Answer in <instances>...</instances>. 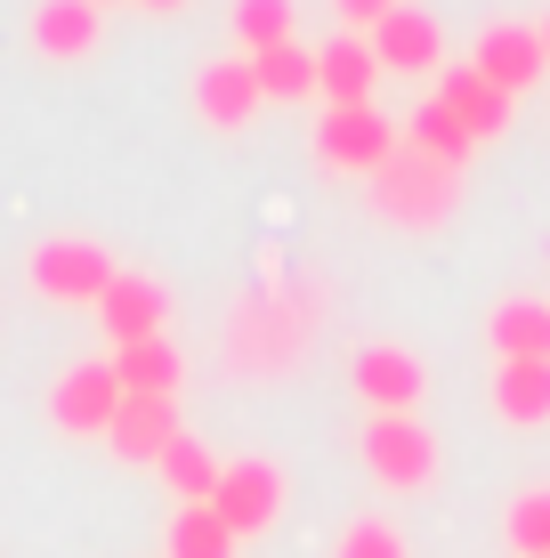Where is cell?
I'll use <instances>...</instances> for the list:
<instances>
[{
	"instance_id": "1",
	"label": "cell",
	"mask_w": 550,
	"mask_h": 558,
	"mask_svg": "<svg viewBox=\"0 0 550 558\" xmlns=\"http://www.w3.org/2000/svg\"><path fill=\"white\" fill-rule=\"evenodd\" d=\"M365 186H372V210H381L389 227H445L453 210H462V170L429 162V154H413V146H396V162Z\"/></svg>"
},
{
	"instance_id": "2",
	"label": "cell",
	"mask_w": 550,
	"mask_h": 558,
	"mask_svg": "<svg viewBox=\"0 0 550 558\" xmlns=\"http://www.w3.org/2000/svg\"><path fill=\"white\" fill-rule=\"evenodd\" d=\"M113 276H122L113 252H106V243H89V235H49V243H33V259H25V283L49 307H98Z\"/></svg>"
},
{
	"instance_id": "3",
	"label": "cell",
	"mask_w": 550,
	"mask_h": 558,
	"mask_svg": "<svg viewBox=\"0 0 550 558\" xmlns=\"http://www.w3.org/2000/svg\"><path fill=\"white\" fill-rule=\"evenodd\" d=\"M396 122L381 106H325V122H316V162L332 170V179H381L396 162Z\"/></svg>"
},
{
	"instance_id": "4",
	"label": "cell",
	"mask_w": 550,
	"mask_h": 558,
	"mask_svg": "<svg viewBox=\"0 0 550 558\" xmlns=\"http://www.w3.org/2000/svg\"><path fill=\"white\" fill-rule=\"evenodd\" d=\"M356 453H365V470L381 477L389 494H421L429 477H438V429H429L421 413H372L365 437H356Z\"/></svg>"
},
{
	"instance_id": "5",
	"label": "cell",
	"mask_w": 550,
	"mask_h": 558,
	"mask_svg": "<svg viewBox=\"0 0 550 558\" xmlns=\"http://www.w3.org/2000/svg\"><path fill=\"white\" fill-rule=\"evenodd\" d=\"M211 510H219V526L235 534V543H259V534L283 518V470L268 453H243V461H227L219 470V494H211Z\"/></svg>"
},
{
	"instance_id": "6",
	"label": "cell",
	"mask_w": 550,
	"mask_h": 558,
	"mask_svg": "<svg viewBox=\"0 0 550 558\" xmlns=\"http://www.w3.org/2000/svg\"><path fill=\"white\" fill-rule=\"evenodd\" d=\"M469 73L478 82H494L502 98H526V89L550 73V57H542V33L535 25H518V16H494V25L478 33V49H469Z\"/></svg>"
},
{
	"instance_id": "7",
	"label": "cell",
	"mask_w": 550,
	"mask_h": 558,
	"mask_svg": "<svg viewBox=\"0 0 550 558\" xmlns=\"http://www.w3.org/2000/svg\"><path fill=\"white\" fill-rule=\"evenodd\" d=\"M113 413H122V380H113V356L73 364V373L49 389V421H57L65 437H106V429H113Z\"/></svg>"
},
{
	"instance_id": "8",
	"label": "cell",
	"mask_w": 550,
	"mask_h": 558,
	"mask_svg": "<svg viewBox=\"0 0 550 558\" xmlns=\"http://www.w3.org/2000/svg\"><path fill=\"white\" fill-rule=\"evenodd\" d=\"M429 389V364L413 349H396V340H372V349H356V397H365L372 413H413Z\"/></svg>"
},
{
	"instance_id": "9",
	"label": "cell",
	"mask_w": 550,
	"mask_h": 558,
	"mask_svg": "<svg viewBox=\"0 0 550 558\" xmlns=\"http://www.w3.org/2000/svg\"><path fill=\"white\" fill-rule=\"evenodd\" d=\"M259 106H268V98H259V73H252V57H211V65H203L195 73V113H203V122H211V130H243V122H259Z\"/></svg>"
},
{
	"instance_id": "10",
	"label": "cell",
	"mask_w": 550,
	"mask_h": 558,
	"mask_svg": "<svg viewBox=\"0 0 550 558\" xmlns=\"http://www.w3.org/2000/svg\"><path fill=\"white\" fill-rule=\"evenodd\" d=\"M98 324H106V340L113 349H130V340H162V324H170V292L155 276H113L106 283V300H98Z\"/></svg>"
},
{
	"instance_id": "11",
	"label": "cell",
	"mask_w": 550,
	"mask_h": 558,
	"mask_svg": "<svg viewBox=\"0 0 550 558\" xmlns=\"http://www.w3.org/2000/svg\"><path fill=\"white\" fill-rule=\"evenodd\" d=\"M179 397H122V413H113V429H106V446L122 453V461H138V470H155V461L179 446Z\"/></svg>"
},
{
	"instance_id": "12",
	"label": "cell",
	"mask_w": 550,
	"mask_h": 558,
	"mask_svg": "<svg viewBox=\"0 0 550 558\" xmlns=\"http://www.w3.org/2000/svg\"><path fill=\"white\" fill-rule=\"evenodd\" d=\"M372 57H381V73H445V33L429 9H396L372 25Z\"/></svg>"
},
{
	"instance_id": "13",
	"label": "cell",
	"mask_w": 550,
	"mask_h": 558,
	"mask_svg": "<svg viewBox=\"0 0 550 558\" xmlns=\"http://www.w3.org/2000/svg\"><path fill=\"white\" fill-rule=\"evenodd\" d=\"M372 82H381V57L365 33H340L316 49V98L325 106H372Z\"/></svg>"
},
{
	"instance_id": "14",
	"label": "cell",
	"mask_w": 550,
	"mask_h": 558,
	"mask_svg": "<svg viewBox=\"0 0 550 558\" xmlns=\"http://www.w3.org/2000/svg\"><path fill=\"white\" fill-rule=\"evenodd\" d=\"M486 349L494 364H550V300H494L486 316Z\"/></svg>"
},
{
	"instance_id": "15",
	"label": "cell",
	"mask_w": 550,
	"mask_h": 558,
	"mask_svg": "<svg viewBox=\"0 0 550 558\" xmlns=\"http://www.w3.org/2000/svg\"><path fill=\"white\" fill-rule=\"evenodd\" d=\"M106 41V16H98V0H41L33 9V49L57 57V65H73V57H89Z\"/></svg>"
},
{
	"instance_id": "16",
	"label": "cell",
	"mask_w": 550,
	"mask_h": 558,
	"mask_svg": "<svg viewBox=\"0 0 550 558\" xmlns=\"http://www.w3.org/2000/svg\"><path fill=\"white\" fill-rule=\"evenodd\" d=\"M438 106L469 130V138H502V130H510V113H518V98H502V89H494V82H478L469 65L438 73Z\"/></svg>"
},
{
	"instance_id": "17",
	"label": "cell",
	"mask_w": 550,
	"mask_h": 558,
	"mask_svg": "<svg viewBox=\"0 0 550 558\" xmlns=\"http://www.w3.org/2000/svg\"><path fill=\"white\" fill-rule=\"evenodd\" d=\"M113 380H122V397H179L186 389V356L179 340H130V349H113Z\"/></svg>"
},
{
	"instance_id": "18",
	"label": "cell",
	"mask_w": 550,
	"mask_h": 558,
	"mask_svg": "<svg viewBox=\"0 0 550 558\" xmlns=\"http://www.w3.org/2000/svg\"><path fill=\"white\" fill-rule=\"evenodd\" d=\"M486 405H494L510 429H542L550 421V364H494Z\"/></svg>"
},
{
	"instance_id": "19",
	"label": "cell",
	"mask_w": 550,
	"mask_h": 558,
	"mask_svg": "<svg viewBox=\"0 0 550 558\" xmlns=\"http://www.w3.org/2000/svg\"><path fill=\"white\" fill-rule=\"evenodd\" d=\"M252 73H259V98L268 106H308L316 98V49L308 41H283L268 57H252Z\"/></svg>"
},
{
	"instance_id": "20",
	"label": "cell",
	"mask_w": 550,
	"mask_h": 558,
	"mask_svg": "<svg viewBox=\"0 0 550 558\" xmlns=\"http://www.w3.org/2000/svg\"><path fill=\"white\" fill-rule=\"evenodd\" d=\"M405 146H413V154H429V162H445V170H462L469 154H478V138H469V130L453 122V113H445L438 98H421V106H413V122H405Z\"/></svg>"
},
{
	"instance_id": "21",
	"label": "cell",
	"mask_w": 550,
	"mask_h": 558,
	"mask_svg": "<svg viewBox=\"0 0 550 558\" xmlns=\"http://www.w3.org/2000/svg\"><path fill=\"white\" fill-rule=\"evenodd\" d=\"M227 25H235L243 57H268V49H283V41H300V9H292V0H235V9H227Z\"/></svg>"
},
{
	"instance_id": "22",
	"label": "cell",
	"mask_w": 550,
	"mask_h": 558,
	"mask_svg": "<svg viewBox=\"0 0 550 558\" xmlns=\"http://www.w3.org/2000/svg\"><path fill=\"white\" fill-rule=\"evenodd\" d=\"M155 470H162V486L179 494V502H211V494H219V470H227V461H219L211 446H203V437H179V446H170V453L155 461Z\"/></svg>"
},
{
	"instance_id": "23",
	"label": "cell",
	"mask_w": 550,
	"mask_h": 558,
	"mask_svg": "<svg viewBox=\"0 0 550 558\" xmlns=\"http://www.w3.org/2000/svg\"><path fill=\"white\" fill-rule=\"evenodd\" d=\"M170 558H235V534L219 526V510L211 502H179L170 510Z\"/></svg>"
},
{
	"instance_id": "24",
	"label": "cell",
	"mask_w": 550,
	"mask_h": 558,
	"mask_svg": "<svg viewBox=\"0 0 550 558\" xmlns=\"http://www.w3.org/2000/svg\"><path fill=\"white\" fill-rule=\"evenodd\" d=\"M502 534H510V550H518V558H550V486H526L518 502H510Z\"/></svg>"
},
{
	"instance_id": "25",
	"label": "cell",
	"mask_w": 550,
	"mask_h": 558,
	"mask_svg": "<svg viewBox=\"0 0 550 558\" xmlns=\"http://www.w3.org/2000/svg\"><path fill=\"white\" fill-rule=\"evenodd\" d=\"M340 558H405V534H396L389 518H356V526L340 534Z\"/></svg>"
},
{
	"instance_id": "26",
	"label": "cell",
	"mask_w": 550,
	"mask_h": 558,
	"mask_svg": "<svg viewBox=\"0 0 550 558\" xmlns=\"http://www.w3.org/2000/svg\"><path fill=\"white\" fill-rule=\"evenodd\" d=\"M332 9H340V25H349V33H372L381 16L405 9V0H332Z\"/></svg>"
},
{
	"instance_id": "27",
	"label": "cell",
	"mask_w": 550,
	"mask_h": 558,
	"mask_svg": "<svg viewBox=\"0 0 550 558\" xmlns=\"http://www.w3.org/2000/svg\"><path fill=\"white\" fill-rule=\"evenodd\" d=\"M138 9H155V16H170V9H186V0H138Z\"/></svg>"
},
{
	"instance_id": "28",
	"label": "cell",
	"mask_w": 550,
	"mask_h": 558,
	"mask_svg": "<svg viewBox=\"0 0 550 558\" xmlns=\"http://www.w3.org/2000/svg\"><path fill=\"white\" fill-rule=\"evenodd\" d=\"M535 33H542V57H550V9H542V16H535Z\"/></svg>"
},
{
	"instance_id": "29",
	"label": "cell",
	"mask_w": 550,
	"mask_h": 558,
	"mask_svg": "<svg viewBox=\"0 0 550 558\" xmlns=\"http://www.w3.org/2000/svg\"><path fill=\"white\" fill-rule=\"evenodd\" d=\"M98 9H106V0H98Z\"/></svg>"
}]
</instances>
